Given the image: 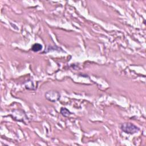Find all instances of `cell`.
Wrapping results in <instances>:
<instances>
[{"label": "cell", "instance_id": "3957f363", "mask_svg": "<svg viewBox=\"0 0 146 146\" xmlns=\"http://www.w3.org/2000/svg\"><path fill=\"white\" fill-rule=\"evenodd\" d=\"M42 49V45L40 43H35L31 47V50L34 52H38Z\"/></svg>", "mask_w": 146, "mask_h": 146}, {"label": "cell", "instance_id": "7a4b0ae2", "mask_svg": "<svg viewBox=\"0 0 146 146\" xmlns=\"http://www.w3.org/2000/svg\"><path fill=\"white\" fill-rule=\"evenodd\" d=\"M45 96L46 98L49 101L55 102L59 99L60 94L58 92L55 91H49L46 93Z\"/></svg>", "mask_w": 146, "mask_h": 146}, {"label": "cell", "instance_id": "6da1fadb", "mask_svg": "<svg viewBox=\"0 0 146 146\" xmlns=\"http://www.w3.org/2000/svg\"><path fill=\"white\" fill-rule=\"evenodd\" d=\"M121 129L126 133L133 134L139 131V128L131 123H124L120 125Z\"/></svg>", "mask_w": 146, "mask_h": 146}, {"label": "cell", "instance_id": "277c9868", "mask_svg": "<svg viewBox=\"0 0 146 146\" xmlns=\"http://www.w3.org/2000/svg\"><path fill=\"white\" fill-rule=\"evenodd\" d=\"M60 113L62 114L63 116L65 117H67L71 114V112L67 108H63V107L61 108L60 109Z\"/></svg>", "mask_w": 146, "mask_h": 146}]
</instances>
